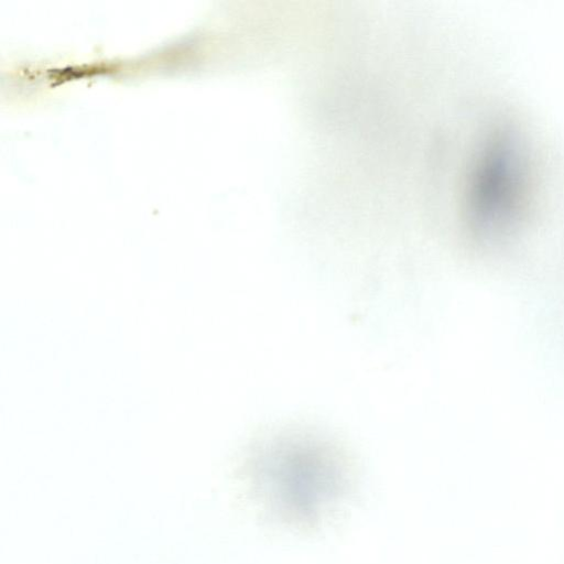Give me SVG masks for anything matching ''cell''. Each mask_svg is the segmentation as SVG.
Returning <instances> with one entry per match:
<instances>
[{"label":"cell","instance_id":"6da1fadb","mask_svg":"<svg viewBox=\"0 0 564 564\" xmlns=\"http://www.w3.org/2000/svg\"><path fill=\"white\" fill-rule=\"evenodd\" d=\"M518 133L498 128L484 142L469 175L467 212L482 236L510 229L519 219L527 195V160Z\"/></svg>","mask_w":564,"mask_h":564},{"label":"cell","instance_id":"7a4b0ae2","mask_svg":"<svg viewBox=\"0 0 564 564\" xmlns=\"http://www.w3.org/2000/svg\"><path fill=\"white\" fill-rule=\"evenodd\" d=\"M260 494L280 520L308 524L345 492L338 466L312 451L290 449L265 457L259 471Z\"/></svg>","mask_w":564,"mask_h":564}]
</instances>
